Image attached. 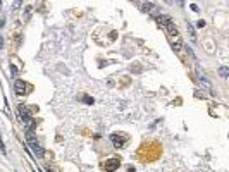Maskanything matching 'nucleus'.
Returning a JSON list of instances; mask_svg holds the SVG:
<instances>
[{"label":"nucleus","mask_w":229,"mask_h":172,"mask_svg":"<svg viewBox=\"0 0 229 172\" xmlns=\"http://www.w3.org/2000/svg\"><path fill=\"white\" fill-rule=\"evenodd\" d=\"M47 172H57V171H54V169H50V167H48V169H47Z\"/></svg>","instance_id":"9b49d317"},{"label":"nucleus","mask_w":229,"mask_h":172,"mask_svg":"<svg viewBox=\"0 0 229 172\" xmlns=\"http://www.w3.org/2000/svg\"><path fill=\"white\" fill-rule=\"evenodd\" d=\"M219 74H221L222 77H228V74H229L228 67H226V66H224V67H221V69H219Z\"/></svg>","instance_id":"0eeeda50"},{"label":"nucleus","mask_w":229,"mask_h":172,"mask_svg":"<svg viewBox=\"0 0 229 172\" xmlns=\"http://www.w3.org/2000/svg\"><path fill=\"white\" fill-rule=\"evenodd\" d=\"M117 167H119V160H116V158H112V160H109V162H105V165H104V169L107 172H114Z\"/></svg>","instance_id":"7ed1b4c3"},{"label":"nucleus","mask_w":229,"mask_h":172,"mask_svg":"<svg viewBox=\"0 0 229 172\" xmlns=\"http://www.w3.org/2000/svg\"><path fill=\"white\" fill-rule=\"evenodd\" d=\"M28 144H29V148H31V151L35 153V157H38V158H42L43 155H45V150H43L40 144L36 143V139H35V136L31 134V133H28Z\"/></svg>","instance_id":"f257e3e1"},{"label":"nucleus","mask_w":229,"mask_h":172,"mask_svg":"<svg viewBox=\"0 0 229 172\" xmlns=\"http://www.w3.org/2000/svg\"><path fill=\"white\" fill-rule=\"evenodd\" d=\"M14 88H16V93H17V95H24V93H26V84H24L22 79H17V81H16Z\"/></svg>","instance_id":"20e7f679"},{"label":"nucleus","mask_w":229,"mask_h":172,"mask_svg":"<svg viewBox=\"0 0 229 172\" xmlns=\"http://www.w3.org/2000/svg\"><path fill=\"white\" fill-rule=\"evenodd\" d=\"M0 151H2V153H7V150H5V144H4V141H2V138H0Z\"/></svg>","instance_id":"6e6552de"},{"label":"nucleus","mask_w":229,"mask_h":172,"mask_svg":"<svg viewBox=\"0 0 229 172\" xmlns=\"http://www.w3.org/2000/svg\"><path fill=\"white\" fill-rule=\"evenodd\" d=\"M110 139H112V143H114L116 148H121V146L126 143V138H121V136H117V134H112Z\"/></svg>","instance_id":"39448f33"},{"label":"nucleus","mask_w":229,"mask_h":172,"mask_svg":"<svg viewBox=\"0 0 229 172\" xmlns=\"http://www.w3.org/2000/svg\"><path fill=\"white\" fill-rule=\"evenodd\" d=\"M159 22H162V26L166 28V31L172 36H178V29L174 26V22L171 21V17H166V16H160L159 17Z\"/></svg>","instance_id":"f03ea898"},{"label":"nucleus","mask_w":229,"mask_h":172,"mask_svg":"<svg viewBox=\"0 0 229 172\" xmlns=\"http://www.w3.org/2000/svg\"><path fill=\"white\" fill-rule=\"evenodd\" d=\"M196 26H198V28H203V26H205V22H203V21H198V22H196Z\"/></svg>","instance_id":"1a4fd4ad"},{"label":"nucleus","mask_w":229,"mask_h":172,"mask_svg":"<svg viewBox=\"0 0 229 172\" xmlns=\"http://www.w3.org/2000/svg\"><path fill=\"white\" fill-rule=\"evenodd\" d=\"M19 115H21V119L29 117V112H28V109H26V105H19Z\"/></svg>","instance_id":"423d86ee"},{"label":"nucleus","mask_w":229,"mask_h":172,"mask_svg":"<svg viewBox=\"0 0 229 172\" xmlns=\"http://www.w3.org/2000/svg\"><path fill=\"white\" fill-rule=\"evenodd\" d=\"M4 47V40H2V36H0V48Z\"/></svg>","instance_id":"9d476101"}]
</instances>
